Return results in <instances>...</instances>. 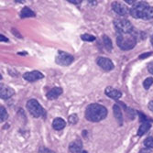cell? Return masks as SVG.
Here are the masks:
<instances>
[{"mask_svg": "<svg viewBox=\"0 0 153 153\" xmlns=\"http://www.w3.org/2000/svg\"><path fill=\"white\" fill-rule=\"evenodd\" d=\"M107 116V110L105 106L98 104H92L86 107L85 117L92 122H99Z\"/></svg>", "mask_w": 153, "mask_h": 153, "instance_id": "1", "label": "cell"}, {"mask_svg": "<svg viewBox=\"0 0 153 153\" xmlns=\"http://www.w3.org/2000/svg\"><path fill=\"white\" fill-rule=\"evenodd\" d=\"M117 46L123 51H129L133 49L137 43V37L132 33H119L117 38Z\"/></svg>", "mask_w": 153, "mask_h": 153, "instance_id": "2", "label": "cell"}, {"mask_svg": "<svg viewBox=\"0 0 153 153\" xmlns=\"http://www.w3.org/2000/svg\"><path fill=\"white\" fill-rule=\"evenodd\" d=\"M114 25H115L116 30L118 31V33H132V32H134L132 24L127 19H123V18L117 19L114 21Z\"/></svg>", "mask_w": 153, "mask_h": 153, "instance_id": "3", "label": "cell"}, {"mask_svg": "<svg viewBox=\"0 0 153 153\" xmlns=\"http://www.w3.org/2000/svg\"><path fill=\"white\" fill-rule=\"evenodd\" d=\"M27 108L29 110L30 115H32L34 117H40L44 116V110L39 105V103L35 99H30L27 103Z\"/></svg>", "mask_w": 153, "mask_h": 153, "instance_id": "4", "label": "cell"}, {"mask_svg": "<svg viewBox=\"0 0 153 153\" xmlns=\"http://www.w3.org/2000/svg\"><path fill=\"white\" fill-rule=\"evenodd\" d=\"M148 7H149V4L146 1H141V2L137 1L133 5L129 13H130V15L135 19H142L143 13Z\"/></svg>", "mask_w": 153, "mask_h": 153, "instance_id": "5", "label": "cell"}, {"mask_svg": "<svg viewBox=\"0 0 153 153\" xmlns=\"http://www.w3.org/2000/svg\"><path fill=\"white\" fill-rule=\"evenodd\" d=\"M56 63L62 66H68L74 62V57L71 54L64 51H59L56 56Z\"/></svg>", "mask_w": 153, "mask_h": 153, "instance_id": "6", "label": "cell"}, {"mask_svg": "<svg viewBox=\"0 0 153 153\" xmlns=\"http://www.w3.org/2000/svg\"><path fill=\"white\" fill-rule=\"evenodd\" d=\"M96 62L103 69L104 71H111V70H113V69L115 68V65H114L113 62L111 61L110 59L105 58V57L97 58Z\"/></svg>", "mask_w": 153, "mask_h": 153, "instance_id": "7", "label": "cell"}, {"mask_svg": "<svg viewBox=\"0 0 153 153\" xmlns=\"http://www.w3.org/2000/svg\"><path fill=\"white\" fill-rule=\"evenodd\" d=\"M113 10L119 16H126L130 12V9L128 8V7L120 2H114L112 4Z\"/></svg>", "mask_w": 153, "mask_h": 153, "instance_id": "8", "label": "cell"}, {"mask_svg": "<svg viewBox=\"0 0 153 153\" xmlns=\"http://www.w3.org/2000/svg\"><path fill=\"white\" fill-rule=\"evenodd\" d=\"M43 77H44V75L39 71H32V72H29V73H26V74H23V78L26 81L30 82L40 80V79H42Z\"/></svg>", "mask_w": 153, "mask_h": 153, "instance_id": "9", "label": "cell"}, {"mask_svg": "<svg viewBox=\"0 0 153 153\" xmlns=\"http://www.w3.org/2000/svg\"><path fill=\"white\" fill-rule=\"evenodd\" d=\"M105 94L110 97V98H112V99H115V100H117L119 99L120 97L122 96V93L117 90V89H115V88H112V87H106V89L105 90Z\"/></svg>", "mask_w": 153, "mask_h": 153, "instance_id": "10", "label": "cell"}, {"mask_svg": "<svg viewBox=\"0 0 153 153\" xmlns=\"http://www.w3.org/2000/svg\"><path fill=\"white\" fill-rule=\"evenodd\" d=\"M62 94V89L61 87H54L47 93L46 96L48 97V99L53 100V99H57Z\"/></svg>", "mask_w": 153, "mask_h": 153, "instance_id": "11", "label": "cell"}, {"mask_svg": "<svg viewBox=\"0 0 153 153\" xmlns=\"http://www.w3.org/2000/svg\"><path fill=\"white\" fill-rule=\"evenodd\" d=\"M82 143L81 140H77L73 141L70 146H69V149H70L71 153H82Z\"/></svg>", "mask_w": 153, "mask_h": 153, "instance_id": "12", "label": "cell"}, {"mask_svg": "<svg viewBox=\"0 0 153 153\" xmlns=\"http://www.w3.org/2000/svg\"><path fill=\"white\" fill-rule=\"evenodd\" d=\"M15 94L14 90L7 86H1V90H0V97L2 99H7Z\"/></svg>", "mask_w": 153, "mask_h": 153, "instance_id": "13", "label": "cell"}, {"mask_svg": "<svg viewBox=\"0 0 153 153\" xmlns=\"http://www.w3.org/2000/svg\"><path fill=\"white\" fill-rule=\"evenodd\" d=\"M66 123L61 117H56L52 122V127L55 130H62L65 128Z\"/></svg>", "mask_w": 153, "mask_h": 153, "instance_id": "14", "label": "cell"}, {"mask_svg": "<svg viewBox=\"0 0 153 153\" xmlns=\"http://www.w3.org/2000/svg\"><path fill=\"white\" fill-rule=\"evenodd\" d=\"M113 111H114V116H115L116 119L117 120L119 125H122L123 124V115H122V111H121V108L119 107V105H115L113 107Z\"/></svg>", "mask_w": 153, "mask_h": 153, "instance_id": "15", "label": "cell"}, {"mask_svg": "<svg viewBox=\"0 0 153 153\" xmlns=\"http://www.w3.org/2000/svg\"><path fill=\"white\" fill-rule=\"evenodd\" d=\"M150 127H151L150 124L148 121H144L141 124V126L140 127V128H138V130H137V135L140 136V137L144 135L147 131H149L150 129Z\"/></svg>", "mask_w": 153, "mask_h": 153, "instance_id": "16", "label": "cell"}, {"mask_svg": "<svg viewBox=\"0 0 153 153\" xmlns=\"http://www.w3.org/2000/svg\"><path fill=\"white\" fill-rule=\"evenodd\" d=\"M20 17L22 19H24V18H33V17H35V13L30 7H25L20 12Z\"/></svg>", "mask_w": 153, "mask_h": 153, "instance_id": "17", "label": "cell"}, {"mask_svg": "<svg viewBox=\"0 0 153 153\" xmlns=\"http://www.w3.org/2000/svg\"><path fill=\"white\" fill-rule=\"evenodd\" d=\"M142 19H146V20H148V19H153V7L149 6V7L146 8V10H145L144 13H143Z\"/></svg>", "mask_w": 153, "mask_h": 153, "instance_id": "18", "label": "cell"}, {"mask_svg": "<svg viewBox=\"0 0 153 153\" xmlns=\"http://www.w3.org/2000/svg\"><path fill=\"white\" fill-rule=\"evenodd\" d=\"M103 41H104V44H105V47L108 50V51H111L113 48V44H112V40L110 39V38L106 35H104L103 36Z\"/></svg>", "mask_w": 153, "mask_h": 153, "instance_id": "19", "label": "cell"}, {"mask_svg": "<svg viewBox=\"0 0 153 153\" xmlns=\"http://www.w3.org/2000/svg\"><path fill=\"white\" fill-rule=\"evenodd\" d=\"M7 117H8V114L7 112L6 108L1 105V106H0V120H1V122L5 121V120L7 119Z\"/></svg>", "mask_w": 153, "mask_h": 153, "instance_id": "20", "label": "cell"}, {"mask_svg": "<svg viewBox=\"0 0 153 153\" xmlns=\"http://www.w3.org/2000/svg\"><path fill=\"white\" fill-rule=\"evenodd\" d=\"M153 85V78L152 77H149V78H147L145 81H144V82H143V86H144V88L145 89H149L150 88V86Z\"/></svg>", "mask_w": 153, "mask_h": 153, "instance_id": "21", "label": "cell"}, {"mask_svg": "<svg viewBox=\"0 0 153 153\" xmlns=\"http://www.w3.org/2000/svg\"><path fill=\"white\" fill-rule=\"evenodd\" d=\"M81 39L85 41H89V42H92V41L95 40V37L93 35H89V34H83L81 35Z\"/></svg>", "mask_w": 153, "mask_h": 153, "instance_id": "22", "label": "cell"}, {"mask_svg": "<svg viewBox=\"0 0 153 153\" xmlns=\"http://www.w3.org/2000/svg\"><path fill=\"white\" fill-rule=\"evenodd\" d=\"M144 145H145L147 148L153 149V137H147L146 140H144Z\"/></svg>", "mask_w": 153, "mask_h": 153, "instance_id": "23", "label": "cell"}, {"mask_svg": "<svg viewBox=\"0 0 153 153\" xmlns=\"http://www.w3.org/2000/svg\"><path fill=\"white\" fill-rule=\"evenodd\" d=\"M68 120L72 125H75L78 122V116L75 115V114H73V115H71L70 117H69Z\"/></svg>", "mask_w": 153, "mask_h": 153, "instance_id": "24", "label": "cell"}, {"mask_svg": "<svg viewBox=\"0 0 153 153\" xmlns=\"http://www.w3.org/2000/svg\"><path fill=\"white\" fill-rule=\"evenodd\" d=\"M39 153H55L54 151L47 149V148H39Z\"/></svg>", "mask_w": 153, "mask_h": 153, "instance_id": "25", "label": "cell"}, {"mask_svg": "<svg viewBox=\"0 0 153 153\" xmlns=\"http://www.w3.org/2000/svg\"><path fill=\"white\" fill-rule=\"evenodd\" d=\"M151 53H152V52H145V53L141 54V55H140V57H138V58H140V60H144V59H146L147 57L150 56V55H151Z\"/></svg>", "mask_w": 153, "mask_h": 153, "instance_id": "26", "label": "cell"}, {"mask_svg": "<svg viewBox=\"0 0 153 153\" xmlns=\"http://www.w3.org/2000/svg\"><path fill=\"white\" fill-rule=\"evenodd\" d=\"M148 70H149V72L153 75V62H150L148 64Z\"/></svg>", "mask_w": 153, "mask_h": 153, "instance_id": "27", "label": "cell"}, {"mask_svg": "<svg viewBox=\"0 0 153 153\" xmlns=\"http://www.w3.org/2000/svg\"><path fill=\"white\" fill-rule=\"evenodd\" d=\"M148 107H149V109L151 111V112H153V101H150V102L149 103Z\"/></svg>", "mask_w": 153, "mask_h": 153, "instance_id": "28", "label": "cell"}, {"mask_svg": "<svg viewBox=\"0 0 153 153\" xmlns=\"http://www.w3.org/2000/svg\"><path fill=\"white\" fill-rule=\"evenodd\" d=\"M0 40H1V41H6V42H7V41H8L7 38H6V37H5V36H3L2 34L0 35Z\"/></svg>", "mask_w": 153, "mask_h": 153, "instance_id": "29", "label": "cell"}, {"mask_svg": "<svg viewBox=\"0 0 153 153\" xmlns=\"http://www.w3.org/2000/svg\"><path fill=\"white\" fill-rule=\"evenodd\" d=\"M69 2H71V3H74V4H79V3H81L82 1L81 0H69Z\"/></svg>", "mask_w": 153, "mask_h": 153, "instance_id": "30", "label": "cell"}, {"mask_svg": "<svg viewBox=\"0 0 153 153\" xmlns=\"http://www.w3.org/2000/svg\"><path fill=\"white\" fill-rule=\"evenodd\" d=\"M125 2H127L128 4H135L137 1H135V0H126Z\"/></svg>", "mask_w": 153, "mask_h": 153, "instance_id": "31", "label": "cell"}, {"mask_svg": "<svg viewBox=\"0 0 153 153\" xmlns=\"http://www.w3.org/2000/svg\"><path fill=\"white\" fill-rule=\"evenodd\" d=\"M151 44L153 45V35H152V37H151Z\"/></svg>", "mask_w": 153, "mask_h": 153, "instance_id": "32", "label": "cell"}, {"mask_svg": "<svg viewBox=\"0 0 153 153\" xmlns=\"http://www.w3.org/2000/svg\"><path fill=\"white\" fill-rule=\"evenodd\" d=\"M82 153H87V152H86V151H85V150H82Z\"/></svg>", "mask_w": 153, "mask_h": 153, "instance_id": "33", "label": "cell"}]
</instances>
